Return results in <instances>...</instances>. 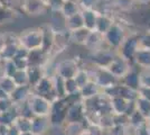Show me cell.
<instances>
[{
  "mask_svg": "<svg viewBox=\"0 0 150 135\" xmlns=\"http://www.w3.org/2000/svg\"><path fill=\"white\" fill-rule=\"evenodd\" d=\"M19 41L18 37L15 39H10L7 36V44L4 47V50L0 52V60L1 61H9V60H13L16 56L17 52L19 49Z\"/></svg>",
  "mask_w": 150,
  "mask_h": 135,
  "instance_id": "15",
  "label": "cell"
},
{
  "mask_svg": "<svg viewBox=\"0 0 150 135\" xmlns=\"http://www.w3.org/2000/svg\"><path fill=\"white\" fill-rule=\"evenodd\" d=\"M28 105L30 107L34 116H50L53 107V103L44 97L33 94L28 100Z\"/></svg>",
  "mask_w": 150,
  "mask_h": 135,
  "instance_id": "5",
  "label": "cell"
},
{
  "mask_svg": "<svg viewBox=\"0 0 150 135\" xmlns=\"http://www.w3.org/2000/svg\"><path fill=\"white\" fill-rule=\"evenodd\" d=\"M114 23V19H113L112 15L108 13H100V16H99V19H98V23H96V27H95V32L100 33L104 36L110 27L113 25Z\"/></svg>",
  "mask_w": 150,
  "mask_h": 135,
  "instance_id": "19",
  "label": "cell"
},
{
  "mask_svg": "<svg viewBox=\"0 0 150 135\" xmlns=\"http://www.w3.org/2000/svg\"><path fill=\"white\" fill-rule=\"evenodd\" d=\"M15 125L17 126L20 133H28L31 132V118H27L24 116H18Z\"/></svg>",
  "mask_w": 150,
  "mask_h": 135,
  "instance_id": "30",
  "label": "cell"
},
{
  "mask_svg": "<svg viewBox=\"0 0 150 135\" xmlns=\"http://www.w3.org/2000/svg\"><path fill=\"white\" fill-rule=\"evenodd\" d=\"M33 94H34V91L29 84L28 86H17L16 89L10 94V99L13 100L15 105L19 106V105L27 103Z\"/></svg>",
  "mask_w": 150,
  "mask_h": 135,
  "instance_id": "11",
  "label": "cell"
},
{
  "mask_svg": "<svg viewBox=\"0 0 150 135\" xmlns=\"http://www.w3.org/2000/svg\"><path fill=\"white\" fill-rule=\"evenodd\" d=\"M148 123H150V116L148 117Z\"/></svg>",
  "mask_w": 150,
  "mask_h": 135,
  "instance_id": "52",
  "label": "cell"
},
{
  "mask_svg": "<svg viewBox=\"0 0 150 135\" xmlns=\"http://www.w3.org/2000/svg\"><path fill=\"white\" fill-rule=\"evenodd\" d=\"M43 1H44V2H45V4H46V5H47V4L50 2V0H43Z\"/></svg>",
  "mask_w": 150,
  "mask_h": 135,
  "instance_id": "48",
  "label": "cell"
},
{
  "mask_svg": "<svg viewBox=\"0 0 150 135\" xmlns=\"http://www.w3.org/2000/svg\"><path fill=\"white\" fill-rule=\"evenodd\" d=\"M15 104L13 103V100L10 98L8 99H4V100H0V111L1 113H7L10 109H13Z\"/></svg>",
  "mask_w": 150,
  "mask_h": 135,
  "instance_id": "39",
  "label": "cell"
},
{
  "mask_svg": "<svg viewBox=\"0 0 150 135\" xmlns=\"http://www.w3.org/2000/svg\"><path fill=\"white\" fill-rule=\"evenodd\" d=\"M134 104H136V108L139 113H141L142 115L148 119V117L150 116V101L144 98V97L140 96L138 97L137 99L134 100Z\"/></svg>",
  "mask_w": 150,
  "mask_h": 135,
  "instance_id": "26",
  "label": "cell"
},
{
  "mask_svg": "<svg viewBox=\"0 0 150 135\" xmlns=\"http://www.w3.org/2000/svg\"><path fill=\"white\" fill-rule=\"evenodd\" d=\"M6 44H7V35L0 33V52L4 50V47L6 46Z\"/></svg>",
  "mask_w": 150,
  "mask_h": 135,
  "instance_id": "43",
  "label": "cell"
},
{
  "mask_svg": "<svg viewBox=\"0 0 150 135\" xmlns=\"http://www.w3.org/2000/svg\"><path fill=\"white\" fill-rule=\"evenodd\" d=\"M2 66H4V71H5V76H7V77L13 78L15 76V73L18 71V69H17L16 64L13 63V60L2 61Z\"/></svg>",
  "mask_w": 150,
  "mask_h": 135,
  "instance_id": "34",
  "label": "cell"
},
{
  "mask_svg": "<svg viewBox=\"0 0 150 135\" xmlns=\"http://www.w3.org/2000/svg\"><path fill=\"white\" fill-rule=\"evenodd\" d=\"M85 121V108L83 100L69 105L66 114V123H84Z\"/></svg>",
  "mask_w": 150,
  "mask_h": 135,
  "instance_id": "9",
  "label": "cell"
},
{
  "mask_svg": "<svg viewBox=\"0 0 150 135\" xmlns=\"http://www.w3.org/2000/svg\"><path fill=\"white\" fill-rule=\"evenodd\" d=\"M1 116H2V113L0 111V122H1Z\"/></svg>",
  "mask_w": 150,
  "mask_h": 135,
  "instance_id": "51",
  "label": "cell"
},
{
  "mask_svg": "<svg viewBox=\"0 0 150 135\" xmlns=\"http://www.w3.org/2000/svg\"><path fill=\"white\" fill-rule=\"evenodd\" d=\"M140 88H150V70L140 69Z\"/></svg>",
  "mask_w": 150,
  "mask_h": 135,
  "instance_id": "37",
  "label": "cell"
},
{
  "mask_svg": "<svg viewBox=\"0 0 150 135\" xmlns=\"http://www.w3.org/2000/svg\"><path fill=\"white\" fill-rule=\"evenodd\" d=\"M84 46L88 49V51L91 54L96 53L104 47H108V45L105 44V41H104V36L100 33L95 32V31L90 33L88 39Z\"/></svg>",
  "mask_w": 150,
  "mask_h": 135,
  "instance_id": "12",
  "label": "cell"
},
{
  "mask_svg": "<svg viewBox=\"0 0 150 135\" xmlns=\"http://www.w3.org/2000/svg\"><path fill=\"white\" fill-rule=\"evenodd\" d=\"M101 92H102L101 88L94 82L93 80H91L88 84H85L83 88L80 89V95H81L82 100L92 99L94 97L99 96Z\"/></svg>",
  "mask_w": 150,
  "mask_h": 135,
  "instance_id": "20",
  "label": "cell"
},
{
  "mask_svg": "<svg viewBox=\"0 0 150 135\" xmlns=\"http://www.w3.org/2000/svg\"><path fill=\"white\" fill-rule=\"evenodd\" d=\"M13 79L17 86H28L29 84L27 70H18L15 73Z\"/></svg>",
  "mask_w": 150,
  "mask_h": 135,
  "instance_id": "33",
  "label": "cell"
},
{
  "mask_svg": "<svg viewBox=\"0 0 150 135\" xmlns=\"http://www.w3.org/2000/svg\"><path fill=\"white\" fill-rule=\"evenodd\" d=\"M65 91H66V97L80 94V87L77 86L74 78L65 80Z\"/></svg>",
  "mask_w": 150,
  "mask_h": 135,
  "instance_id": "31",
  "label": "cell"
},
{
  "mask_svg": "<svg viewBox=\"0 0 150 135\" xmlns=\"http://www.w3.org/2000/svg\"><path fill=\"white\" fill-rule=\"evenodd\" d=\"M19 45L27 49L28 51L39 50L43 47L44 42V29L43 27L27 28L20 33L18 36Z\"/></svg>",
  "mask_w": 150,
  "mask_h": 135,
  "instance_id": "1",
  "label": "cell"
},
{
  "mask_svg": "<svg viewBox=\"0 0 150 135\" xmlns=\"http://www.w3.org/2000/svg\"><path fill=\"white\" fill-rule=\"evenodd\" d=\"M120 82L130 89L139 91L140 89V69L133 64L131 70L127 73V76Z\"/></svg>",
  "mask_w": 150,
  "mask_h": 135,
  "instance_id": "14",
  "label": "cell"
},
{
  "mask_svg": "<svg viewBox=\"0 0 150 135\" xmlns=\"http://www.w3.org/2000/svg\"><path fill=\"white\" fill-rule=\"evenodd\" d=\"M53 84L56 91L58 99H65L66 98V91H65V79L59 77L58 74H55L53 77Z\"/></svg>",
  "mask_w": 150,
  "mask_h": 135,
  "instance_id": "27",
  "label": "cell"
},
{
  "mask_svg": "<svg viewBox=\"0 0 150 135\" xmlns=\"http://www.w3.org/2000/svg\"><path fill=\"white\" fill-rule=\"evenodd\" d=\"M134 1L139 6H148L150 4V0H134Z\"/></svg>",
  "mask_w": 150,
  "mask_h": 135,
  "instance_id": "45",
  "label": "cell"
},
{
  "mask_svg": "<svg viewBox=\"0 0 150 135\" xmlns=\"http://www.w3.org/2000/svg\"><path fill=\"white\" fill-rule=\"evenodd\" d=\"M148 129H149V133H150V123H148Z\"/></svg>",
  "mask_w": 150,
  "mask_h": 135,
  "instance_id": "50",
  "label": "cell"
},
{
  "mask_svg": "<svg viewBox=\"0 0 150 135\" xmlns=\"http://www.w3.org/2000/svg\"><path fill=\"white\" fill-rule=\"evenodd\" d=\"M65 28L69 33L79 31L81 28H84V20H83V16H82V11L76 14L72 17H69L65 19Z\"/></svg>",
  "mask_w": 150,
  "mask_h": 135,
  "instance_id": "21",
  "label": "cell"
},
{
  "mask_svg": "<svg viewBox=\"0 0 150 135\" xmlns=\"http://www.w3.org/2000/svg\"><path fill=\"white\" fill-rule=\"evenodd\" d=\"M20 135H34V134H33L31 132H28V133H21Z\"/></svg>",
  "mask_w": 150,
  "mask_h": 135,
  "instance_id": "46",
  "label": "cell"
},
{
  "mask_svg": "<svg viewBox=\"0 0 150 135\" xmlns=\"http://www.w3.org/2000/svg\"><path fill=\"white\" fill-rule=\"evenodd\" d=\"M132 65H133L132 62H130L129 60H127L117 53V55L114 56L112 62L106 66V69L112 73L113 77L117 78L119 81H121L127 76V73L131 70Z\"/></svg>",
  "mask_w": 150,
  "mask_h": 135,
  "instance_id": "3",
  "label": "cell"
},
{
  "mask_svg": "<svg viewBox=\"0 0 150 135\" xmlns=\"http://www.w3.org/2000/svg\"><path fill=\"white\" fill-rule=\"evenodd\" d=\"M128 33L125 29L123 23H119L117 20H114L113 25L110 27V29L104 34V41L108 47H110L111 50L115 51L118 53L121 45L123 44L125 39L128 37Z\"/></svg>",
  "mask_w": 150,
  "mask_h": 135,
  "instance_id": "2",
  "label": "cell"
},
{
  "mask_svg": "<svg viewBox=\"0 0 150 135\" xmlns=\"http://www.w3.org/2000/svg\"><path fill=\"white\" fill-rule=\"evenodd\" d=\"M0 87L5 90L8 95H10L13 90L16 89L17 84H16V82L13 81V79L11 77L5 76V77L0 80Z\"/></svg>",
  "mask_w": 150,
  "mask_h": 135,
  "instance_id": "32",
  "label": "cell"
},
{
  "mask_svg": "<svg viewBox=\"0 0 150 135\" xmlns=\"http://www.w3.org/2000/svg\"><path fill=\"white\" fill-rule=\"evenodd\" d=\"M81 11L82 9L77 1H65V5L62 9V15L65 18H69Z\"/></svg>",
  "mask_w": 150,
  "mask_h": 135,
  "instance_id": "25",
  "label": "cell"
},
{
  "mask_svg": "<svg viewBox=\"0 0 150 135\" xmlns=\"http://www.w3.org/2000/svg\"><path fill=\"white\" fill-rule=\"evenodd\" d=\"M13 63L16 64L18 70H27L29 68V62H28V59L24 58H15L13 60Z\"/></svg>",
  "mask_w": 150,
  "mask_h": 135,
  "instance_id": "38",
  "label": "cell"
},
{
  "mask_svg": "<svg viewBox=\"0 0 150 135\" xmlns=\"http://www.w3.org/2000/svg\"><path fill=\"white\" fill-rule=\"evenodd\" d=\"M47 56L48 55L42 49L29 51V54H28L29 66H43L44 68L45 65L47 64V62H48Z\"/></svg>",
  "mask_w": 150,
  "mask_h": 135,
  "instance_id": "18",
  "label": "cell"
},
{
  "mask_svg": "<svg viewBox=\"0 0 150 135\" xmlns=\"http://www.w3.org/2000/svg\"><path fill=\"white\" fill-rule=\"evenodd\" d=\"M7 17H10V14H9V11H8V9L0 6V23L4 21Z\"/></svg>",
  "mask_w": 150,
  "mask_h": 135,
  "instance_id": "42",
  "label": "cell"
},
{
  "mask_svg": "<svg viewBox=\"0 0 150 135\" xmlns=\"http://www.w3.org/2000/svg\"><path fill=\"white\" fill-rule=\"evenodd\" d=\"M21 133L19 132V129H17V126L13 124L11 126H8L7 127V133L6 135H20Z\"/></svg>",
  "mask_w": 150,
  "mask_h": 135,
  "instance_id": "41",
  "label": "cell"
},
{
  "mask_svg": "<svg viewBox=\"0 0 150 135\" xmlns=\"http://www.w3.org/2000/svg\"><path fill=\"white\" fill-rule=\"evenodd\" d=\"M147 123H148V119L141 113H139L138 110H136L133 114L129 116V125L133 129L141 127V126L146 125Z\"/></svg>",
  "mask_w": 150,
  "mask_h": 135,
  "instance_id": "29",
  "label": "cell"
},
{
  "mask_svg": "<svg viewBox=\"0 0 150 135\" xmlns=\"http://www.w3.org/2000/svg\"><path fill=\"white\" fill-rule=\"evenodd\" d=\"M21 8L23 11L29 17H38L50 10L43 0H24Z\"/></svg>",
  "mask_w": 150,
  "mask_h": 135,
  "instance_id": "8",
  "label": "cell"
},
{
  "mask_svg": "<svg viewBox=\"0 0 150 135\" xmlns=\"http://www.w3.org/2000/svg\"><path fill=\"white\" fill-rule=\"evenodd\" d=\"M33 91L34 94L44 97L46 99L50 100L52 103H55L58 100V97L56 95L54 84H53V78L47 77V76H44L42 78V80L33 88Z\"/></svg>",
  "mask_w": 150,
  "mask_h": 135,
  "instance_id": "4",
  "label": "cell"
},
{
  "mask_svg": "<svg viewBox=\"0 0 150 135\" xmlns=\"http://www.w3.org/2000/svg\"><path fill=\"white\" fill-rule=\"evenodd\" d=\"M74 79L75 81H76V84H77V86L80 87V89L83 88L85 84H88L92 80L86 68H80V70L77 71V73L75 74Z\"/></svg>",
  "mask_w": 150,
  "mask_h": 135,
  "instance_id": "28",
  "label": "cell"
},
{
  "mask_svg": "<svg viewBox=\"0 0 150 135\" xmlns=\"http://www.w3.org/2000/svg\"><path fill=\"white\" fill-rule=\"evenodd\" d=\"M90 33L91 32H90L88 29H86L85 27H84V28H81V29H79V31H75V32L69 33V41H71L72 43H74V44L84 46L88 39Z\"/></svg>",
  "mask_w": 150,
  "mask_h": 135,
  "instance_id": "24",
  "label": "cell"
},
{
  "mask_svg": "<svg viewBox=\"0 0 150 135\" xmlns=\"http://www.w3.org/2000/svg\"><path fill=\"white\" fill-rule=\"evenodd\" d=\"M82 16H83V20H84V27L88 29L90 32L95 31L96 27V23L100 16V11L95 10V9H85L82 10Z\"/></svg>",
  "mask_w": 150,
  "mask_h": 135,
  "instance_id": "17",
  "label": "cell"
},
{
  "mask_svg": "<svg viewBox=\"0 0 150 135\" xmlns=\"http://www.w3.org/2000/svg\"><path fill=\"white\" fill-rule=\"evenodd\" d=\"M88 129L84 123H65L63 126L64 135H82Z\"/></svg>",
  "mask_w": 150,
  "mask_h": 135,
  "instance_id": "23",
  "label": "cell"
},
{
  "mask_svg": "<svg viewBox=\"0 0 150 135\" xmlns=\"http://www.w3.org/2000/svg\"><path fill=\"white\" fill-rule=\"evenodd\" d=\"M134 135H150L149 133V129H148V123L141 126V127H138L134 131Z\"/></svg>",
  "mask_w": 150,
  "mask_h": 135,
  "instance_id": "40",
  "label": "cell"
},
{
  "mask_svg": "<svg viewBox=\"0 0 150 135\" xmlns=\"http://www.w3.org/2000/svg\"><path fill=\"white\" fill-rule=\"evenodd\" d=\"M27 73H28L29 86L31 88H34L45 76V71L43 66H29L27 69Z\"/></svg>",
  "mask_w": 150,
  "mask_h": 135,
  "instance_id": "22",
  "label": "cell"
},
{
  "mask_svg": "<svg viewBox=\"0 0 150 135\" xmlns=\"http://www.w3.org/2000/svg\"><path fill=\"white\" fill-rule=\"evenodd\" d=\"M132 64L141 70H150V49L140 46L133 56Z\"/></svg>",
  "mask_w": 150,
  "mask_h": 135,
  "instance_id": "13",
  "label": "cell"
},
{
  "mask_svg": "<svg viewBox=\"0 0 150 135\" xmlns=\"http://www.w3.org/2000/svg\"><path fill=\"white\" fill-rule=\"evenodd\" d=\"M50 127L48 116H35L31 118V133L34 135H46Z\"/></svg>",
  "mask_w": 150,
  "mask_h": 135,
  "instance_id": "10",
  "label": "cell"
},
{
  "mask_svg": "<svg viewBox=\"0 0 150 135\" xmlns=\"http://www.w3.org/2000/svg\"><path fill=\"white\" fill-rule=\"evenodd\" d=\"M10 98V95H8L5 90L0 87V100H4V99H8Z\"/></svg>",
  "mask_w": 150,
  "mask_h": 135,
  "instance_id": "44",
  "label": "cell"
},
{
  "mask_svg": "<svg viewBox=\"0 0 150 135\" xmlns=\"http://www.w3.org/2000/svg\"><path fill=\"white\" fill-rule=\"evenodd\" d=\"M139 37L140 36H137V35H128V37L125 39L123 44L121 45V47L119 49L118 54H120L121 56H123L125 59L132 62L136 52L140 47V39H139Z\"/></svg>",
  "mask_w": 150,
  "mask_h": 135,
  "instance_id": "7",
  "label": "cell"
},
{
  "mask_svg": "<svg viewBox=\"0 0 150 135\" xmlns=\"http://www.w3.org/2000/svg\"><path fill=\"white\" fill-rule=\"evenodd\" d=\"M80 68L81 66L76 59H64L56 63V74H58L59 77H62L65 80L71 79V78L75 77V74L80 70Z\"/></svg>",
  "mask_w": 150,
  "mask_h": 135,
  "instance_id": "6",
  "label": "cell"
},
{
  "mask_svg": "<svg viewBox=\"0 0 150 135\" xmlns=\"http://www.w3.org/2000/svg\"><path fill=\"white\" fill-rule=\"evenodd\" d=\"M130 100L125 99L123 97H113L110 98V105L112 109L113 115H127L128 108L130 106Z\"/></svg>",
  "mask_w": 150,
  "mask_h": 135,
  "instance_id": "16",
  "label": "cell"
},
{
  "mask_svg": "<svg viewBox=\"0 0 150 135\" xmlns=\"http://www.w3.org/2000/svg\"><path fill=\"white\" fill-rule=\"evenodd\" d=\"M101 0H79V5L82 10L85 9H95L99 10V4Z\"/></svg>",
  "mask_w": 150,
  "mask_h": 135,
  "instance_id": "35",
  "label": "cell"
},
{
  "mask_svg": "<svg viewBox=\"0 0 150 135\" xmlns=\"http://www.w3.org/2000/svg\"><path fill=\"white\" fill-rule=\"evenodd\" d=\"M64 5H65V0H50L47 7L50 13H62Z\"/></svg>",
  "mask_w": 150,
  "mask_h": 135,
  "instance_id": "36",
  "label": "cell"
},
{
  "mask_svg": "<svg viewBox=\"0 0 150 135\" xmlns=\"http://www.w3.org/2000/svg\"><path fill=\"white\" fill-rule=\"evenodd\" d=\"M82 135H91V134L88 133V129H86V131H85V132H84V133H83V134H82Z\"/></svg>",
  "mask_w": 150,
  "mask_h": 135,
  "instance_id": "47",
  "label": "cell"
},
{
  "mask_svg": "<svg viewBox=\"0 0 150 135\" xmlns=\"http://www.w3.org/2000/svg\"><path fill=\"white\" fill-rule=\"evenodd\" d=\"M65 1H77L79 2V0H65Z\"/></svg>",
  "mask_w": 150,
  "mask_h": 135,
  "instance_id": "49",
  "label": "cell"
}]
</instances>
